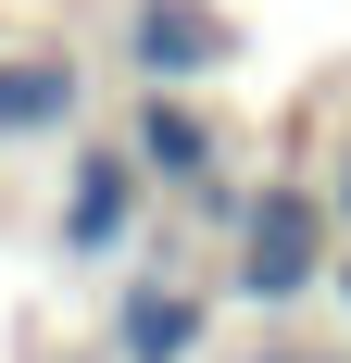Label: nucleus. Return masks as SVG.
Returning a JSON list of instances; mask_svg holds the SVG:
<instances>
[{
  "label": "nucleus",
  "mask_w": 351,
  "mask_h": 363,
  "mask_svg": "<svg viewBox=\"0 0 351 363\" xmlns=\"http://www.w3.org/2000/svg\"><path fill=\"white\" fill-rule=\"evenodd\" d=\"M326 276H339V213H326V188L276 176V188L239 213V251H226V301H251V313H301Z\"/></svg>",
  "instance_id": "nucleus-1"
},
{
  "label": "nucleus",
  "mask_w": 351,
  "mask_h": 363,
  "mask_svg": "<svg viewBox=\"0 0 351 363\" xmlns=\"http://www.w3.org/2000/svg\"><path fill=\"white\" fill-rule=\"evenodd\" d=\"M126 163L163 201H201V188H226V125L201 113V88H126Z\"/></svg>",
  "instance_id": "nucleus-2"
},
{
  "label": "nucleus",
  "mask_w": 351,
  "mask_h": 363,
  "mask_svg": "<svg viewBox=\"0 0 351 363\" xmlns=\"http://www.w3.org/2000/svg\"><path fill=\"white\" fill-rule=\"evenodd\" d=\"M239 63V26L213 0H126V75L139 88H213Z\"/></svg>",
  "instance_id": "nucleus-3"
},
{
  "label": "nucleus",
  "mask_w": 351,
  "mask_h": 363,
  "mask_svg": "<svg viewBox=\"0 0 351 363\" xmlns=\"http://www.w3.org/2000/svg\"><path fill=\"white\" fill-rule=\"evenodd\" d=\"M151 201L163 188L126 163V138H101V150H75V188H63V213H50V238H63V263H113L126 238L151 225Z\"/></svg>",
  "instance_id": "nucleus-4"
},
{
  "label": "nucleus",
  "mask_w": 351,
  "mask_h": 363,
  "mask_svg": "<svg viewBox=\"0 0 351 363\" xmlns=\"http://www.w3.org/2000/svg\"><path fill=\"white\" fill-rule=\"evenodd\" d=\"M201 351H213V289L201 276H126L113 289L101 363H201Z\"/></svg>",
  "instance_id": "nucleus-5"
},
{
  "label": "nucleus",
  "mask_w": 351,
  "mask_h": 363,
  "mask_svg": "<svg viewBox=\"0 0 351 363\" xmlns=\"http://www.w3.org/2000/svg\"><path fill=\"white\" fill-rule=\"evenodd\" d=\"M88 63L75 50H0V138H75Z\"/></svg>",
  "instance_id": "nucleus-6"
},
{
  "label": "nucleus",
  "mask_w": 351,
  "mask_h": 363,
  "mask_svg": "<svg viewBox=\"0 0 351 363\" xmlns=\"http://www.w3.org/2000/svg\"><path fill=\"white\" fill-rule=\"evenodd\" d=\"M251 363H339V351H301V338H264Z\"/></svg>",
  "instance_id": "nucleus-7"
},
{
  "label": "nucleus",
  "mask_w": 351,
  "mask_h": 363,
  "mask_svg": "<svg viewBox=\"0 0 351 363\" xmlns=\"http://www.w3.org/2000/svg\"><path fill=\"white\" fill-rule=\"evenodd\" d=\"M326 213H339V225H351V150H339V176H326Z\"/></svg>",
  "instance_id": "nucleus-8"
},
{
  "label": "nucleus",
  "mask_w": 351,
  "mask_h": 363,
  "mask_svg": "<svg viewBox=\"0 0 351 363\" xmlns=\"http://www.w3.org/2000/svg\"><path fill=\"white\" fill-rule=\"evenodd\" d=\"M326 289H339V313H351V251H339V276H326Z\"/></svg>",
  "instance_id": "nucleus-9"
}]
</instances>
